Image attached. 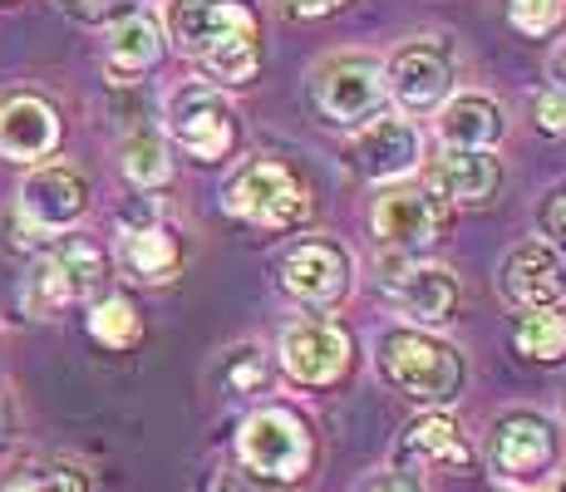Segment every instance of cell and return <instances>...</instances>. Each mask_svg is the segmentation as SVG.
Segmentation results:
<instances>
[{
    "mask_svg": "<svg viewBox=\"0 0 566 492\" xmlns=\"http://www.w3.org/2000/svg\"><path fill=\"white\" fill-rule=\"evenodd\" d=\"M237 458H242L247 478H261L271 488L301 483L315 468V429L291 404H256L237 433Z\"/></svg>",
    "mask_w": 566,
    "mask_h": 492,
    "instance_id": "277c9868",
    "label": "cell"
},
{
    "mask_svg": "<svg viewBox=\"0 0 566 492\" xmlns=\"http://www.w3.org/2000/svg\"><path fill=\"white\" fill-rule=\"evenodd\" d=\"M64 144V118L45 94H10L0 98V158L10 163H45Z\"/></svg>",
    "mask_w": 566,
    "mask_h": 492,
    "instance_id": "e0dca14e",
    "label": "cell"
},
{
    "mask_svg": "<svg viewBox=\"0 0 566 492\" xmlns=\"http://www.w3.org/2000/svg\"><path fill=\"white\" fill-rule=\"evenodd\" d=\"M222 212L252 232H296L311 217V192L291 163L261 153L237 163L232 178L222 182Z\"/></svg>",
    "mask_w": 566,
    "mask_h": 492,
    "instance_id": "3957f363",
    "label": "cell"
},
{
    "mask_svg": "<svg viewBox=\"0 0 566 492\" xmlns=\"http://www.w3.org/2000/svg\"><path fill=\"white\" fill-rule=\"evenodd\" d=\"M532 108H537V128L547 138H566V94L562 90H542L532 98Z\"/></svg>",
    "mask_w": 566,
    "mask_h": 492,
    "instance_id": "f546056e",
    "label": "cell"
},
{
    "mask_svg": "<svg viewBox=\"0 0 566 492\" xmlns=\"http://www.w3.org/2000/svg\"><path fill=\"white\" fill-rule=\"evenodd\" d=\"M217 492H281V488L261 483V478H247V473H237V478H222V483H217Z\"/></svg>",
    "mask_w": 566,
    "mask_h": 492,
    "instance_id": "836d02e7",
    "label": "cell"
},
{
    "mask_svg": "<svg viewBox=\"0 0 566 492\" xmlns=\"http://www.w3.org/2000/svg\"><path fill=\"white\" fill-rule=\"evenodd\" d=\"M433 128H439L443 153H497L507 138V114L488 94H453L433 114Z\"/></svg>",
    "mask_w": 566,
    "mask_h": 492,
    "instance_id": "ffe728a7",
    "label": "cell"
},
{
    "mask_svg": "<svg viewBox=\"0 0 566 492\" xmlns=\"http://www.w3.org/2000/svg\"><path fill=\"white\" fill-rule=\"evenodd\" d=\"M118 168L134 182L138 192H158L172 182V158H168V138L158 128H134L118 148Z\"/></svg>",
    "mask_w": 566,
    "mask_h": 492,
    "instance_id": "cb8c5ba5",
    "label": "cell"
},
{
    "mask_svg": "<svg viewBox=\"0 0 566 492\" xmlns=\"http://www.w3.org/2000/svg\"><path fill=\"white\" fill-rule=\"evenodd\" d=\"M311 104L331 128H365L385 114V60L369 50H335L311 70Z\"/></svg>",
    "mask_w": 566,
    "mask_h": 492,
    "instance_id": "5b68a950",
    "label": "cell"
},
{
    "mask_svg": "<svg viewBox=\"0 0 566 492\" xmlns=\"http://www.w3.org/2000/svg\"><path fill=\"white\" fill-rule=\"evenodd\" d=\"M345 6H350V0H281V15L286 20H325Z\"/></svg>",
    "mask_w": 566,
    "mask_h": 492,
    "instance_id": "4dcf8cb0",
    "label": "cell"
},
{
    "mask_svg": "<svg viewBox=\"0 0 566 492\" xmlns=\"http://www.w3.org/2000/svg\"><path fill=\"white\" fill-rule=\"evenodd\" d=\"M6 429H10V404H6V389H0V439H6Z\"/></svg>",
    "mask_w": 566,
    "mask_h": 492,
    "instance_id": "d590c367",
    "label": "cell"
},
{
    "mask_svg": "<svg viewBox=\"0 0 566 492\" xmlns=\"http://www.w3.org/2000/svg\"><path fill=\"white\" fill-rule=\"evenodd\" d=\"M473 463H478V453L468 443L463 423L443 409L409 419L395 443V473L413 478V483H419V473H473Z\"/></svg>",
    "mask_w": 566,
    "mask_h": 492,
    "instance_id": "4fadbf2b",
    "label": "cell"
},
{
    "mask_svg": "<svg viewBox=\"0 0 566 492\" xmlns=\"http://www.w3.org/2000/svg\"><path fill=\"white\" fill-rule=\"evenodd\" d=\"M84 331H90L94 345L124 355V349H134L144 341V315H138V305L128 295H94L90 315H84Z\"/></svg>",
    "mask_w": 566,
    "mask_h": 492,
    "instance_id": "d4e9b609",
    "label": "cell"
},
{
    "mask_svg": "<svg viewBox=\"0 0 566 492\" xmlns=\"http://www.w3.org/2000/svg\"><path fill=\"white\" fill-rule=\"evenodd\" d=\"M389 305H395L399 325H443L453 311H459V276L449 266H423L413 261L399 276H389Z\"/></svg>",
    "mask_w": 566,
    "mask_h": 492,
    "instance_id": "d6986e66",
    "label": "cell"
},
{
    "mask_svg": "<svg viewBox=\"0 0 566 492\" xmlns=\"http://www.w3.org/2000/svg\"><path fill=\"white\" fill-rule=\"evenodd\" d=\"M222 385H227V394H237V399L266 394V385H271L266 349H261V345H237V349H227V359H222Z\"/></svg>",
    "mask_w": 566,
    "mask_h": 492,
    "instance_id": "484cf974",
    "label": "cell"
},
{
    "mask_svg": "<svg viewBox=\"0 0 566 492\" xmlns=\"http://www.w3.org/2000/svg\"><path fill=\"white\" fill-rule=\"evenodd\" d=\"M547 74H552V90H562L566 94V40L557 50H552V60H547Z\"/></svg>",
    "mask_w": 566,
    "mask_h": 492,
    "instance_id": "e575fe53",
    "label": "cell"
},
{
    "mask_svg": "<svg viewBox=\"0 0 566 492\" xmlns=\"http://www.w3.org/2000/svg\"><path fill=\"white\" fill-rule=\"evenodd\" d=\"M281 369H286L291 385L301 389H331L350 375L355 365V335L335 321H296L281 331L276 349Z\"/></svg>",
    "mask_w": 566,
    "mask_h": 492,
    "instance_id": "7c38bea8",
    "label": "cell"
},
{
    "mask_svg": "<svg viewBox=\"0 0 566 492\" xmlns=\"http://www.w3.org/2000/svg\"><path fill=\"white\" fill-rule=\"evenodd\" d=\"M507 20L517 35L542 40L566 20V0H507Z\"/></svg>",
    "mask_w": 566,
    "mask_h": 492,
    "instance_id": "4316f807",
    "label": "cell"
},
{
    "mask_svg": "<svg viewBox=\"0 0 566 492\" xmlns=\"http://www.w3.org/2000/svg\"><path fill=\"white\" fill-rule=\"evenodd\" d=\"M497 291L513 311H542V305L566 301V261L562 251H552L542 237H527L503 257L497 271Z\"/></svg>",
    "mask_w": 566,
    "mask_h": 492,
    "instance_id": "9a60e30c",
    "label": "cell"
},
{
    "mask_svg": "<svg viewBox=\"0 0 566 492\" xmlns=\"http://www.w3.org/2000/svg\"><path fill=\"white\" fill-rule=\"evenodd\" d=\"M355 492H423L413 478H405V473H395V468H385V473H369L360 488Z\"/></svg>",
    "mask_w": 566,
    "mask_h": 492,
    "instance_id": "1f68e13d",
    "label": "cell"
},
{
    "mask_svg": "<svg viewBox=\"0 0 566 492\" xmlns=\"http://www.w3.org/2000/svg\"><path fill=\"white\" fill-rule=\"evenodd\" d=\"M163 40L188 54L212 90L252 84L261 70V15L252 0H168Z\"/></svg>",
    "mask_w": 566,
    "mask_h": 492,
    "instance_id": "6da1fadb",
    "label": "cell"
},
{
    "mask_svg": "<svg viewBox=\"0 0 566 492\" xmlns=\"http://www.w3.org/2000/svg\"><path fill=\"white\" fill-rule=\"evenodd\" d=\"M562 414H566V389H562Z\"/></svg>",
    "mask_w": 566,
    "mask_h": 492,
    "instance_id": "8d00e7d4",
    "label": "cell"
},
{
    "mask_svg": "<svg viewBox=\"0 0 566 492\" xmlns=\"http://www.w3.org/2000/svg\"><path fill=\"white\" fill-rule=\"evenodd\" d=\"M513 349L532 365H562L566 359V305H542V311H517Z\"/></svg>",
    "mask_w": 566,
    "mask_h": 492,
    "instance_id": "603a6c76",
    "label": "cell"
},
{
    "mask_svg": "<svg viewBox=\"0 0 566 492\" xmlns=\"http://www.w3.org/2000/svg\"><path fill=\"white\" fill-rule=\"evenodd\" d=\"M453 45L443 35H419L385 60V94L399 118H429L453 98Z\"/></svg>",
    "mask_w": 566,
    "mask_h": 492,
    "instance_id": "9c48e42d",
    "label": "cell"
},
{
    "mask_svg": "<svg viewBox=\"0 0 566 492\" xmlns=\"http://www.w3.org/2000/svg\"><path fill=\"white\" fill-rule=\"evenodd\" d=\"M0 6H15V0H0Z\"/></svg>",
    "mask_w": 566,
    "mask_h": 492,
    "instance_id": "74e56055",
    "label": "cell"
},
{
    "mask_svg": "<svg viewBox=\"0 0 566 492\" xmlns=\"http://www.w3.org/2000/svg\"><path fill=\"white\" fill-rule=\"evenodd\" d=\"M537 227H542V242L552 251H566V188H557L547 202H542Z\"/></svg>",
    "mask_w": 566,
    "mask_h": 492,
    "instance_id": "f1b7e54d",
    "label": "cell"
},
{
    "mask_svg": "<svg viewBox=\"0 0 566 492\" xmlns=\"http://www.w3.org/2000/svg\"><path fill=\"white\" fill-rule=\"evenodd\" d=\"M168 134L192 163H227L242 148V114L222 90L188 80L168 98Z\"/></svg>",
    "mask_w": 566,
    "mask_h": 492,
    "instance_id": "30bf717a",
    "label": "cell"
},
{
    "mask_svg": "<svg viewBox=\"0 0 566 492\" xmlns=\"http://www.w3.org/2000/svg\"><path fill=\"white\" fill-rule=\"evenodd\" d=\"M375 369L389 379L405 399L423 409H449L468 385V359L453 341L419 325H389L375 335Z\"/></svg>",
    "mask_w": 566,
    "mask_h": 492,
    "instance_id": "7a4b0ae2",
    "label": "cell"
},
{
    "mask_svg": "<svg viewBox=\"0 0 566 492\" xmlns=\"http://www.w3.org/2000/svg\"><path fill=\"white\" fill-rule=\"evenodd\" d=\"M163 50H168V40H163V25L154 15H144V10H128V15H118L114 25H108L104 35V64L114 80H138V74L158 70Z\"/></svg>",
    "mask_w": 566,
    "mask_h": 492,
    "instance_id": "44dd1931",
    "label": "cell"
},
{
    "mask_svg": "<svg viewBox=\"0 0 566 492\" xmlns=\"http://www.w3.org/2000/svg\"><path fill=\"white\" fill-rule=\"evenodd\" d=\"M6 492H94L90 478L74 473V468H40V473L15 478Z\"/></svg>",
    "mask_w": 566,
    "mask_h": 492,
    "instance_id": "83f0119b",
    "label": "cell"
},
{
    "mask_svg": "<svg viewBox=\"0 0 566 492\" xmlns=\"http://www.w3.org/2000/svg\"><path fill=\"white\" fill-rule=\"evenodd\" d=\"M350 158L369 182H405L413 168L423 163V134L399 114H379L365 128H355L350 138Z\"/></svg>",
    "mask_w": 566,
    "mask_h": 492,
    "instance_id": "2e32d148",
    "label": "cell"
},
{
    "mask_svg": "<svg viewBox=\"0 0 566 492\" xmlns=\"http://www.w3.org/2000/svg\"><path fill=\"white\" fill-rule=\"evenodd\" d=\"M108 281V257L90 237H60V242L40 247L25 271V311L30 315H54L64 305L94 301Z\"/></svg>",
    "mask_w": 566,
    "mask_h": 492,
    "instance_id": "8992f818",
    "label": "cell"
},
{
    "mask_svg": "<svg viewBox=\"0 0 566 492\" xmlns=\"http://www.w3.org/2000/svg\"><path fill=\"white\" fill-rule=\"evenodd\" d=\"M20 217L35 227L40 237L70 232L84 212H90V178L70 163H40L25 182H20Z\"/></svg>",
    "mask_w": 566,
    "mask_h": 492,
    "instance_id": "5bb4252c",
    "label": "cell"
},
{
    "mask_svg": "<svg viewBox=\"0 0 566 492\" xmlns=\"http://www.w3.org/2000/svg\"><path fill=\"white\" fill-rule=\"evenodd\" d=\"M60 6H70L80 20H99V15H108V10L124 6V0H60Z\"/></svg>",
    "mask_w": 566,
    "mask_h": 492,
    "instance_id": "d6a6232c",
    "label": "cell"
},
{
    "mask_svg": "<svg viewBox=\"0 0 566 492\" xmlns=\"http://www.w3.org/2000/svg\"><path fill=\"white\" fill-rule=\"evenodd\" d=\"M281 291L296 305H311V311H331L340 305L355 286V257L340 242H325V237H306V242L281 251L276 266Z\"/></svg>",
    "mask_w": 566,
    "mask_h": 492,
    "instance_id": "8fae6325",
    "label": "cell"
},
{
    "mask_svg": "<svg viewBox=\"0 0 566 492\" xmlns=\"http://www.w3.org/2000/svg\"><path fill=\"white\" fill-rule=\"evenodd\" d=\"M503 158L497 153H439L423 163V188L449 207H483L503 192Z\"/></svg>",
    "mask_w": 566,
    "mask_h": 492,
    "instance_id": "ac0fdd59",
    "label": "cell"
},
{
    "mask_svg": "<svg viewBox=\"0 0 566 492\" xmlns=\"http://www.w3.org/2000/svg\"><path fill=\"white\" fill-rule=\"evenodd\" d=\"M449 202H439L423 182H385L369 202V232L385 251H395L399 261H419L443 242L449 227Z\"/></svg>",
    "mask_w": 566,
    "mask_h": 492,
    "instance_id": "ba28073f",
    "label": "cell"
},
{
    "mask_svg": "<svg viewBox=\"0 0 566 492\" xmlns=\"http://www.w3.org/2000/svg\"><path fill=\"white\" fill-rule=\"evenodd\" d=\"M118 266L144 286H158L182 266V242L172 237V227L148 222V227H124L118 232Z\"/></svg>",
    "mask_w": 566,
    "mask_h": 492,
    "instance_id": "7402d4cb",
    "label": "cell"
},
{
    "mask_svg": "<svg viewBox=\"0 0 566 492\" xmlns=\"http://www.w3.org/2000/svg\"><path fill=\"white\" fill-rule=\"evenodd\" d=\"M488 468L507 488H542L562 468V433L542 409H507L488 433Z\"/></svg>",
    "mask_w": 566,
    "mask_h": 492,
    "instance_id": "52a82bcc",
    "label": "cell"
}]
</instances>
